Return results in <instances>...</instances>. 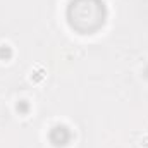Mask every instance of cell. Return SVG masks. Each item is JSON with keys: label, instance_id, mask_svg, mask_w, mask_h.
<instances>
[{"label": "cell", "instance_id": "6da1fadb", "mask_svg": "<svg viewBox=\"0 0 148 148\" xmlns=\"http://www.w3.org/2000/svg\"><path fill=\"white\" fill-rule=\"evenodd\" d=\"M12 55H14L12 47L9 43H2L0 45V60H9V59H12Z\"/></svg>", "mask_w": 148, "mask_h": 148}, {"label": "cell", "instance_id": "7a4b0ae2", "mask_svg": "<svg viewBox=\"0 0 148 148\" xmlns=\"http://www.w3.org/2000/svg\"><path fill=\"white\" fill-rule=\"evenodd\" d=\"M16 112L17 114H28L29 112V102L28 100H17L16 102Z\"/></svg>", "mask_w": 148, "mask_h": 148}, {"label": "cell", "instance_id": "3957f363", "mask_svg": "<svg viewBox=\"0 0 148 148\" xmlns=\"http://www.w3.org/2000/svg\"><path fill=\"white\" fill-rule=\"evenodd\" d=\"M33 76L36 77L35 81H41V79H43V76H45V74H43V69H41V67L38 66V71H36V73H33ZM33 76H31V77H33Z\"/></svg>", "mask_w": 148, "mask_h": 148}, {"label": "cell", "instance_id": "277c9868", "mask_svg": "<svg viewBox=\"0 0 148 148\" xmlns=\"http://www.w3.org/2000/svg\"><path fill=\"white\" fill-rule=\"evenodd\" d=\"M141 147H143V148H148V134H145V136L141 138Z\"/></svg>", "mask_w": 148, "mask_h": 148}]
</instances>
